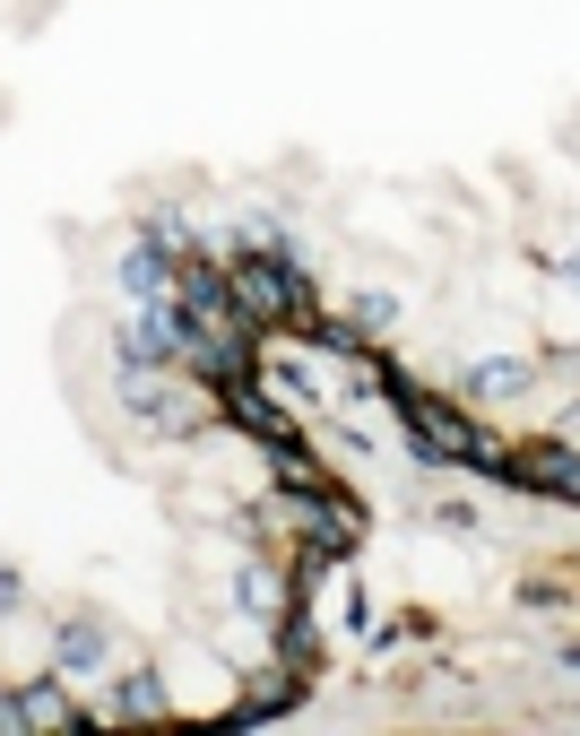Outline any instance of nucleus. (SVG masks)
<instances>
[{
	"label": "nucleus",
	"instance_id": "nucleus-1",
	"mask_svg": "<svg viewBox=\"0 0 580 736\" xmlns=\"http://www.w3.org/2000/svg\"><path fill=\"white\" fill-rule=\"evenodd\" d=\"M104 650V641H96V633H79V624H70V633H61V658H70V667H87V658Z\"/></svg>",
	"mask_w": 580,
	"mask_h": 736
}]
</instances>
